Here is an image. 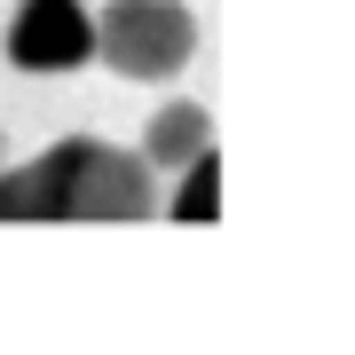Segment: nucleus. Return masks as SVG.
I'll list each match as a JSON object with an SVG mask.
<instances>
[{
  "label": "nucleus",
  "mask_w": 355,
  "mask_h": 355,
  "mask_svg": "<svg viewBox=\"0 0 355 355\" xmlns=\"http://www.w3.org/2000/svg\"><path fill=\"white\" fill-rule=\"evenodd\" d=\"M205 150H214V119H205V103H166V111H150V127H142L150 174H182V166H198Z\"/></svg>",
  "instance_id": "obj_4"
},
{
  "label": "nucleus",
  "mask_w": 355,
  "mask_h": 355,
  "mask_svg": "<svg viewBox=\"0 0 355 355\" xmlns=\"http://www.w3.org/2000/svg\"><path fill=\"white\" fill-rule=\"evenodd\" d=\"M214 174H221V166H214V150H205L198 166H182V198L166 205V214H182V221H198V214H214Z\"/></svg>",
  "instance_id": "obj_5"
},
{
  "label": "nucleus",
  "mask_w": 355,
  "mask_h": 355,
  "mask_svg": "<svg viewBox=\"0 0 355 355\" xmlns=\"http://www.w3.org/2000/svg\"><path fill=\"white\" fill-rule=\"evenodd\" d=\"M0 166H8V127H0Z\"/></svg>",
  "instance_id": "obj_6"
},
{
  "label": "nucleus",
  "mask_w": 355,
  "mask_h": 355,
  "mask_svg": "<svg viewBox=\"0 0 355 355\" xmlns=\"http://www.w3.org/2000/svg\"><path fill=\"white\" fill-rule=\"evenodd\" d=\"M95 55L119 79H182L198 55V16L182 0H103L95 8Z\"/></svg>",
  "instance_id": "obj_2"
},
{
  "label": "nucleus",
  "mask_w": 355,
  "mask_h": 355,
  "mask_svg": "<svg viewBox=\"0 0 355 355\" xmlns=\"http://www.w3.org/2000/svg\"><path fill=\"white\" fill-rule=\"evenodd\" d=\"M166 214L142 150L71 135L24 166H0V221H150Z\"/></svg>",
  "instance_id": "obj_1"
},
{
  "label": "nucleus",
  "mask_w": 355,
  "mask_h": 355,
  "mask_svg": "<svg viewBox=\"0 0 355 355\" xmlns=\"http://www.w3.org/2000/svg\"><path fill=\"white\" fill-rule=\"evenodd\" d=\"M95 55V16L79 0H24L8 24V64L16 71H71Z\"/></svg>",
  "instance_id": "obj_3"
}]
</instances>
